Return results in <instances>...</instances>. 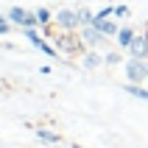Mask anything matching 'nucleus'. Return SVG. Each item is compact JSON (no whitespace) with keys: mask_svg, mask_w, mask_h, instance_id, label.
I'll return each instance as SVG.
<instances>
[{"mask_svg":"<svg viewBox=\"0 0 148 148\" xmlns=\"http://www.w3.org/2000/svg\"><path fill=\"white\" fill-rule=\"evenodd\" d=\"M123 73H126V81H132V84H143L148 78V64H145V59H134L129 56L123 62Z\"/></svg>","mask_w":148,"mask_h":148,"instance_id":"obj_1","label":"nucleus"},{"mask_svg":"<svg viewBox=\"0 0 148 148\" xmlns=\"http://www.w3.org/2000/svg\"><path fill=\"white\" fill-rule=\"evenodd\" d=\"M56 48L70 53V56H78V53H84V42L78 36V31H64L62 36H56Z\"/></svg>","mask_w":148,"mask_h":148,"instance_id":"obj_2","label":"nucleus"},{"mask_svg":"<svg viewBox=\"0 0 148 148\" xmlns=\"http://www.w3.org/2000/svg\"><path fill=\"white\" fill-rule=\"evenodd\" d=\"M56 28H62V31H78L81 28V14L73 11V8L56 11Z\"/></svg>","mask_w":148,"mask_h":148,"instance_id":"obj_3","label":"nucleus"},{"mask_svg":"<svg viewBox=\"0 0 148 148\" xmlns=\"http://www.w3.org/2000/svg\"><path fill=\"white\" fill-rule=\"evenodd\" d=\"M8 20L17 25H23V28H36L39 25V20H36V11H25V8L14 6L11 11H8Z\"/></svg>","mask_w":148,"mask_h":148,"instance_id":"obj_4","label":"nucleus"},{"mask_svg":"<svg viewBox=\"0 0 148 148\" xmlns=\"http://www.w3.org/2000/svg\"><path fill=\"white\" fill-rule=\"evenodd\" d=\"M78 36H81V42H84V45H90V48H95V45H101V42L106 39L95 25H81V28H78Z\"/></svg>","mask_w":148,"mask_h":148,"instance_id":"obj_5","label":"nucleus"},{"mask_svg":"<svg viewBox=\"0 0 148 148\" xmlns=\"http://www.w3.org/2000/svg\"><path fill=\"white\" fill-rule=\"evenodd\" d=\"M129 56H134V59H148V34L145 36H134V42L129 45Z\"/></svg>","mask_w":148,"mask_h":148,"instance_id":"obj_6","label":"nucleus"},{"mask_svg":"<svg viewBox=\"0 0 148 148\" xmlns=\"http://www.w3.org/2000/svg\"><path fill=\"white\" fill-rule=\"evenodd\" d=\"M92 25H95L103 36H117V31H120V25H117L115 20H109V17H106V20H98V17H95V20H92Z\"/></svg>","mask_w":148,"mask_h":148,"instance_id":"obj_7","label":"nucleus"},{"mask_svg":"<svg viewBox=\"0 0 148 148\" xmlns=\"http://www.w3.org/2000/svg\"><path fill=\"white\" fill-rule=\"evenodd\" d=\"M134 36H137V34H134V28H129V25H123V28H120V31H117V48H123V50H129V45H132L134 42Z\"/></svg>","mask_w":148,"mask_h":148,"instance_id":"obj_8","label":"nucleus"},{"mask_svg":"<svg viewBox=\"0 0 148 148\" xmlns=\"http://www.w3.org/2000/svg\"><path fill=\"white\" fill-rule=\"evenodd\" d=\"M123 92H126V95H132V98L148 101V90H145V87H140V84H132V81H129V84L123 87Z\"/></svg>","mask_w":148,"mask_h":148,"instance_id":"obj_9","label":"nucleus"},{"mask_svg":"<svg viewBox=\"0 0 148 148\" xmlns=\"http://www.w3.org/2000/svg\"><path fill=\"white\" fill-rule=\"evenodd\" d=\"M103 64V56L101 53H95V50H90V53H84V67L87 70H95V67Z\"/></svg>","mask_w":148,"mask_h":148,"instance_id":"obj_10","label":"nucleus"},{"mask_svg":"<svg viewBox=\"0 0 148 148\" xmlns=\"http://www.w3.org/2000/svg\"><path fill=\"white\" fill-rule=\"evenodd\" d=\"M36 137H39L42 143H62V134H56V132H48V129H36Z\"/></svg>","mask_w":148,"mask_h":148,"instance_id":"obj_11","label":"nucleus"},{"mask_svg":"<svg viewBox=\"0 0 148 148\" xmlns=\"http://www.w3.org/2000/svg\"><path fill=\"white\" fill-rule=\"evenodd\" d=\"M36 20H39V25L45 28V25L53 23V14H50V8H36Z\"/></svg>","mask_w":148,"mask_h":148,"instance_id":"obj_12","label":"nucleus"},{"mask_svg":"<svg viewBox=\"0 0 148 148\" xmlns=\"http://www.w3.org/2000/svg\"><path fill=\"white\" fill-rule=\"evenodd\" d=\"M25 36H28V42H31L34 48H39L42 42H45V39L39 36V34H36V28H25Z\"/></svg>","mask_w":148,"mask_h":148,"instance_id":"obj_13","label":"nucleus"},{"mask_svg":"<svg viewBox=\"0 0 148 148\" xmlns=\"http://www.w3.org/2000/svg\"><path fill=\"white\" fill-rule=\"evenodd\" d=\"M78 14H81V25H92V20H95V14H92L90 8H78Z\"/></svg>","mask_w":148,"mask_h":148,"instance_id":"obj_14","label":"nucleus"},{"mask_svg":"<svg viewBox=\"0 0 148 148\" xmlns=\"http://www.w3.org/2000/svg\"><path fill=\"white\" fill-rule=\"evenodd\" d=\"M120 53H117V50H112V53H106V56H103V64H120Z\"/></svg>","mask_w":148,"mask_h":148,"instance_id":"obj_15","label":"nucleus"},{"mask_svg":"<svg viewBox=\"0 0 148 148\" xmlns=\"http://www.w3.org/2000/svg\"><path fill=\"white\" fill-rule=\"evenodd\" d=\"M129 14H132V8H129V6H115V17H117V20H126Z\"/></svg>","mask_w":148,"mask_h":148,"instance_id":"obj_16","label":"nucleus"},{"mask_svg":"<svg viewBox=\"0 0 148 148\" xmlns=\"http://www.w3.org/2000/svg\"><path fill=\"white\" fill-rule=\"evenodd\" d=\"M95 17H98V20H106V17H115V6H106V8H101V11H98Z\"/></svg>","mask_w":148,"mask_h":148,"instance_id":"obj_17","label":"nucleus"},{"mask_svg":"<svg viewBox=\"0 0 148 148\" xmlns=\"http://www.w3.org/2000/svg\"><path fill=\"white\" fill-rule=\"evenodd\" d=\"M3 34H8V23H0V36Z\"/></svg>","mask_w":148,"mask_h":148,"instance_id":"obj_18","label":"nucleus"},{"mask_svg":"<svg viewBox=\"0 0 148 148\" xmlns=\"http://www.w3.org/2000/svg\"><path fill=\"white\" fill-rule=\"evenodd\" d=\"M145 64H148V59H145Z\"/></svg>","mask_w":148,"mask_h":148,"instance_id":"obj_19","label":"nucleus"},{"mask_svg":"<svg viewBox=\"0 0 148 148\" xmlns=\"http://www.w3.org/2000/svg\"><path fill=\"white\" fill-rule=\"evenodd\" d=\"M145 34H148V31H145Z\"/></svg>","mask_w":148,"mask_h":148,"instance_id":"obj_20","label":"nucleus"}]
</instances>
